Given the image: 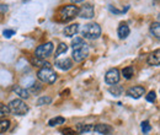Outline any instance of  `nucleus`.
Listing matches in <instances>:
<instances>
[{
	"label": "nucleus",
	"mask_w": 160,
	"mask_h": 135,
	"mask_svg": "<svg viewBox=\"0 0 160 135\" xmlns=\"http://www.w3.org/2000/svg\"><path fill=\"white\" fill-rule=\"evenodd\" d=\"M10 128V122L8 119H0V134L5 133Z\"/></svg>",
	"instance_id": "aec40b11"
},
{
	"label": "nucleus",
	"mask_w": 160,
	"mask_h": 135,
	"mask_svg": "<svg viewBox=\"0 0 160 135\" xmlns=\"http://www.w3.org/2000/svg\"><path fill=\"white\" fill-rule=\"evenodd\" d=\"M52 52H53V43L52 42H46V43L41 44L36 48L35 57L40 59H44L49 57L52 54Z\"/></svg>",
	"instance_id": "39448f33"
},
{
	"label": "nucleus",
	"mask_w": 160,
	"mask_h": 135,
	"mask_svg": "<svg viewBox=\"0 0 160 135\" xmlns=\"http://www.w3.org/2000/svg\"><path fill=\"white\" fill-rule=\"evenodd\" d=\"M37 76L40 79L42 82H46V84H54L56 80H57V74L53 71L52 66H43L41 68L37 73Z\"/></svg>",
	"instance_id": "20e7f679"
},
{
	"label": "nucleus",
	"mask_w": 160,
	"mask_h": 135,
	"mask_svg": "<svg viewBox=\"0 0 160 135\" xmlns=\"http://www.w3.org/2000/svg\"><path fill=\"white\" fill-rule=\"evenodd\" d=\"M150 129H152V127H150V124H149V122H148V120H145V122H143V123H142V132H143L144 134L149 133V132H150Z\"/></svg>",
	"instance_id": "393cba45"
},
{
	"label": "nucleus",
	"mask_w": 160,
	"mask_h": 135,
	"mask_svg": "<svg viewBox=\"0 0 160 135\" xmlns=\"http://www.w3.org/2000/svg\"><path fill=\"white\" fill-rule=\"evenodd\" d=\"M52 102V98L49 96H42L37 99V106H43V104H49Z\"/></svg>",
	"instance_id": "5701e85b"
},
{
	"label": "nucleus",
	"mask_w": 160,
	"mask_h": 135,
	"mask_svg": "<svg viewBox=\"0 0 160 135\" xmlns=\"http://www.w3.org/2000/svg\"><path fill=\"white\" fill-rule=\"evenodd\" d=\"M117 35H118V37H120L121 39L127 38V37L129 36V27H128V25H127V23L122 22L120 26H118Z\"/></svg>",
	"instance_id": "4468645a"
},
{
	"label": "nucleus",
	"mask_w": 160,
	"mask_h": 135,
	"mask_svg": "<svg viewBox=\"0 0 160 135\" xmlns=\"http://www.w3.org/2000/svg\"><path fill=\"white\" fill-rule=\"evenodd\" d=\"M92 128H94V125H91V124H79L78 125V133H80V134L89 133L92 130Z\"/></svg>",
	"instance_id": "6ab92c4d"
},
{
	"label": "nucleus",
	"mask_w": 160,
	"mask_h": 135,
	"mask_svg": "<svg viewBox=\"0 0 160 135\" xmlns=\"http://www.w3.org/2000/svg\"><path fill=\"white\" fill-rule=\"evenodd\" d=\"M79 15L80 17L82 19H92L94 15H95V11H94V6L91 4H85L82 5V7L79 9Z\"/></svg>",
	"instance_id": "6e6552de"
},
{
	"label": "nucleus",
	"mask_w": 160,
	"mask_h": 135,
	"mask_svg": "<svg viewBox=\"0 0 160 135\" xmlns=\"http://www.w3.org/2000/svg\"><path fill=\"white\" fill-rule=\"evenodd\" d=\"M105 81H106L107 85H111V86L116 85L120 81V71H118V69L108 70L106 73V75H105Z\"/></svg>",
	"instance_id": "0eeeda50"
},
{
	"label": "nucleus",
	"mask_w": 160,
	"mask_h": 135,
	"mask_svg": "<svg viewBox=\"0 0 160 135\" xmlns=\"http://www.w3.org/2000/svg\"><path fill=\"white\" fill-rule=\"evenodd\" d=\"M9 113H10V112H9V108H8V106H5V104L0 103V118L5 117L6 114H9Z\"/></svg>",
	"instance_id": "a878e982"
},
{
	"label": "nucleus",
	"mask_w": 160,
	"mask_h": 135,
	"mask_svg": "<svg viewBox=\"0 0 160 135\" xmlns=\"http://www.w3.org/2000/svg\"><path fill=\"white\" fill-rule=\"evenodd\" d=\"M67 51H68V46L65 43H60L58 48H57V51H56V57H58L63 53H67Z\"/></svg>",
	"instance_id": "b1692460"
},
{
	"label": "nucleus",
	"mask_w": 160,
	"mask_h": 135,
	"mask_svg": "<svg viewBox=\"0 0 160 135\" xmlns=\"http://www.w3.org/2000/svg\"><path fill=\"white\" fill-rule=\"evenodd\" d=\"M150 33L157 39L160 38V25L159 22H153L150 25Z\"/></svg>",
	"instance_id": "dca6fc26"
},
{
	"label": "nucleus",
	"mask_w": 160,
	"mask_h": 135,
	"mask_svg": "<svg viewBox=\"0 0 160 135\" xmlns=\"http://www.w3.org/2000/svg\"><path fill=\"white\" fill-rule=\"evenodd\" d=\"M73 59L77 61V63H80L84 59L89 55V47L86 43H84L81 47L77 48V49H73Z\"/></svg>",
	"instance_id": "423d86ee"
},
{
	"label": "nucleus",
	"mask_w": 160,
	"mask_h": 135,
	"mask_svg": "<svg viewBox=\"0 0 160 135\" xmlns=\"http://www.w3.org/2000/svg\"><path fill=\"white\" fill-rule=\"evenodd\" d=\"M92 130L96 132L98 134L106 135V134H110L112 132V128L110 125H107V124H96V125H94Z\"/></svg>",
	"instance_id": "f8f14e48"
},
{
	"label": "nucleus",
	"mask_w": 160,
	"mask_h": 135,
	"mask_svg": "<svg viewBox=\"0 0 160 135\" xmlns=\"http://www.w3.org/2000/svg\"><path fill=\"white\" fill-rule=\"evenodd\" d=\"M78 32H79V25L78 23H72V25H69V26H67L64 28V35L67 37H73Z\"/></svg>",
	"instance_id": "ddd939ff"
},
{
	"label": "nucleus",
	"mask_w": 160,
	"mask_h": 135,
	"mask_svg": "<svg viewBox=\"0 0 160 135\" xmlns=\"http://www.w3.org/2000/svg\"><path fill=\"white\" fill-rule=\"evenodd\" d=\"M14 92L16 94V95H19L21 98H28L30 96V92H28V90H26V89H22L20 86H14Z\"/></svg>",
	"instance_id": "2eb2a0df"
},
{
	"label": "nucleus",
	"mask_w": 160,
	"mask_h": 135,
	"mask_svg": "<svg viewBox=\"0 0 160 135\" xmlns=\"http://www.w3.org/2000/svg\"><path fill=\"white\" fill-rule=\"evenodd\" d=\"M64 123H65V119L63 117H54L48 122L49 127H56V125H60V124H64Z\"/></svg>",
	"instance_id": "a211bd4d"
},
{
	"label": "nucleus",
	"mask_w": 160,
	"mask_h": 135,
	"mask_svg": "<svg viewBox=\"0 0 160 135\" xmlns=\"http://www.w3.org/2000/svg\"><path fill=\"white\" fill-rule=\"evenodd\" d=\"M72 1H73V2H75V4H77V2H81V1H84V0H72Z\"/></svg>",
	"instance_id": "7c9ffc66"
},
{
	"label": "nucleus",
	"mask_w": 160,
	"mask_h": 135,
	"mask_svg": "<svg viewBox=\"0 0 160 135\" xmlns=\"http://www.w3.org/2000/svg\"><path fill=\"white\" fill-rule=\"evenodd\" d=\"M8 108H9V112L14 116H25L28 112V106L20 98L12 99L9 103Z\"/></svg>",
	"instance_id": "7ed1b4c3"
},
{
	"label": "nucleus",
	"mask_w": 160,
	"mask_h": 135,
	"mask_svg": "<svg viewBox=\"0 0 160 135\" xmlns=\"http://www.w3.org/2000/svg\"><path fill=\"white\" fill-rule=\"evenodd\" d=\"M81 35H82L84 38H88V39L99 38L101 35V27L98 23H95V22L86 23L81 28Z\"/></svg>",
	"instance_id": "f03ea898"
},
{
	"label": "nucleus",
	"mask_w": 160,
	"mask_h": 135,
	"mask_svg": "<svg viewBox=\"0 0 160 135\" xmlns=\"http://www.w3.org/2000/svg\"><path fill=\"white\" fill-rule=\"evenodd\" d=\"M160 51L159 49H155L149 57H148V64L152 65V66H159L160 64Z\"/></svg>",
	"instance_id": "9b49d317"
},
{
	"label": "nucleus",
	"mask_w": 160,
	"mask_h": 135,
	"mask_svg": "<svg viewBox=\"0 0 160 135\" xmlns=\"http://www.w3.org/2000/svg\"><path fill=\"white\" fill-rule=\"evenodd\" d=\"M56 66L58 69H60V70H63V71H67V70H69L73 66V61L69 58L57 59L56 60Z\"/></svg>",
	"instance_id": "9d476101"
},
{
	"label": "nucleus",
	"mask_w": 160,
	"mask_h": 135,
	"mask_svg": "<svg viewBox=\"0 0 160 135\" xmlns=\"http://www.w3.org/2000/svg\"><path fill=\"white\" fill-rule=\"evenodd\" d=\"M63 134L64 135H77V133H75L72 128H65V129L63 130Z\"/></svg>",
	"instance_id": "c85d7f7f"
},
{
	"label": "nucleus",
	"mask_w": 160,
	"mask_h": 135,
	"mask_svg": "<svg viewBox=\"0 0 160 135\" xmlns=\"http://www.w3.org/2000/svg\"><path fill=\"white\" fill-rule=\"evenodd\" d=\"M79 14V7L75 5H65L62 6L58 10V20L62 22H68L72 21L73 19H75Z\"/></svg>",
	"instance_id": "f257e3e1"
},
{
	"label": "nucleus",
	"mask_w": 160,
	"mask_h": 135,
	"mask_svg": "<svg viewBox=\"0 0 160 135\" xmlns=\"http://www.w3.org/2000/svg\"><path fill=\"white\" fill-rule=\"evenodd\" d=\"M110 92L113 95V96H120L122 95V92H123V89L118 86V85H113L111 89H110Z\"/></svg>",
	"instance_id": "4be33fe9"
},
{
	"label": "nucleus",
	"mask_w": 160,
	"mask_h": 135,
	"mask_svg": "<svg viewBox=\"0 0 160 135\" xmlns=\"http://www.w3.org/2000/svg\"><path fill=\"white\" fill-rule=\"evenodd\" d=\"M84 43H85V42H84V39L82 38H80V37H75V38L72 41V48H73V49H77V48L81 47Z\"/></svg>",
	"instance_id": "412c9836"
},
{
	"label": "nucleus",
	"mask_w": 160,
	"mask_h": 135,
	"mask_svg": "<svg viewBox=\"0 0 160 135\" xmlns=\"http://www.w3.org/2000/svg\"><path fill=\"white\" fill-rule=\"evenodd\" d=\"M9 10V7H8V5H5V4H2V5H0V15H2V14H5L6 11Z\"/></svg>",
	"instance_id": "c756f323"
},
{
	"label": "nucleus",
	"mask_w": 160,
	"mask_h": 135,
	"mask_svg": "<svg viewBox=\"0 0 160 135\" xmlns=\"http://www.w3.org/2000/svg\"><path fill=\"white\" fill-rule=\"evenodd\" d=\"M155 98H157V96H155V92H154V91H152V92H149V94L147 95V101H148V102H154Z\"/></svg>",
	"instance_id": "bb28decb"
},
{
	"label": "nucleus",
	"mask_w": 160,
	"mask_h": 135,
	"mask_svg": "<svg viewBox=\"0 0 160 135\" xmlns=\"http://www.w3.org/2000/svg\"><path fill=\"white\" fill-rule=\"evenodd\" d=\"M144 92H145L144 87H142V86H134V87L128 89L127 92H126V95H127L128 97H131V98L137 99V98H140V97L143 96Z\"/></svg>",
	"instance_id": "1a4fd4ad"
},
{
	"label": "nucleus",
	"mask_w": 160,
	"mask_h": 135,
	"mask_svg": "<svg viewBox=\"0 0 160 135\" xmlns=\"http://www.w3.org/2000/svg\"><path fill=\"white\" fill-rule=\"evenodd\" d=\"M122 75H123L124 79L129 80L131 77L134 75V69H133V66H126V68H123V70H122Z\"/></svg>",
	"instance_id": "f3484780"
},
{
	"label": "nucleus",
	"mask_w": 160,
	"mask_h": 135,
	"mask_svg": "<svg viewBox=\"0 0 160 135\" xmlns=\"http://www.w3.org/2000/svg\"><path fill=\"white\" fill-rule=\"evenodd\" d=\"M15 35V31L14 30H5L4 31V37L5 38H10L11 36H14Z\"/></svg>",
	"instance_id": "cd10ccee"
}]
</instances>
